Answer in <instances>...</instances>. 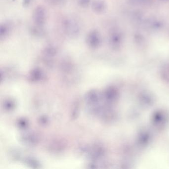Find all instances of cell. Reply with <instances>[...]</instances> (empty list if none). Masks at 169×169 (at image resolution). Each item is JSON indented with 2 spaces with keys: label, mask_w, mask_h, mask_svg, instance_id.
Returning <instances> with one entry per match:
<instances>
[{
  "label": "cell",
  "mask_w": 169,
  "mask_h": 169,
  "mask_svg": "<svg viewBox=\"0 0 169 169\" xmlns=\"http://www.w3.org/2000/svg\"><path fill=\"white\" fill-rule=\"evenodd\" d=\"M19 126L20 127V128H24L27 126V122L26 121H24V119H22V121H19Z\"/></svg>",
  "instance_id": "12"
},
{
  "label": "cell",
  "mask_w": 169,
  "mask_h": 169,
  "mask_svg": "<svg viewBox=\"0 0 169 169\" xmlns=\"http://www.w3.org/2000/svg\"><path fill=\"white\" fill-rule=\"evenodd\" d=\"M57 49L53 45H48L45 48L43 51V54L45 56L48 58H52L56 55Z\"/></svg>",
  "instance_id": "7"
},
{
  "label": "cell",
  "mask_w": 169,
  "mask_h": 169,
  "mask_svg": "<svg viewBox=\"0 0 169 169\" xmlns=\"http://www.w3.org/2000/svg\"><path fill=\"white\" fill-rule=\"evenodd\" d=\"M4 107L6 110L9 111L14 109L15 104L12 101L8 100L5 104Z\"/></svg>",
  "instance_id": "11"
},
{
  "label": "cell",
  "mask_w": 169,
  "mask_h": 169,
  "mask_svg": "<svg viewBox=\"0 0 169 169\" xmlns=\"http://www.w3.org/2000/svg\"><path fill=\"white\" fill-rule=\"evenodd\" d=\"M31 0H23V4L25 7H27L31 3Z\"/></svg>",
  "instance_id": "13"
},
{
  "label": "cell",
  "mask_w": 169,
  "mask_h": 169,
  "mask_svg": "<svg viewBox=\"0 0 169 169\" xmlns=\"http://www.w3.org/2000/svg\"><path fill=\"white\" fill-rule=\"evenodd\" d=\"M11 30V26L7 22L1 24L0 26V38L3 39L8 35Z\"/></svg>",
  "instance_id": "8"
},
{
  "label": "cell",
  "mask_w": 169,
  "mask_h": 169,
  "mask_svg": "<svg viewBox=\"0 0 169 169\" xmlns=\"http://www.w3.org/2000/svg\"><path fill=\"white\" fill-rule=\"evenodd\" d=\"M86 44L92 49H95L100 44L101 38L99 33L96 30L89 32L86 38Z\"/></svg>",
  "instance_id": "2"
},
{
  "label": "cell",
  "mask_w": 169,
  "mask_h": 169,
  "mask_svg": "<svg viewBox=\"0 0 169 169\" xmlns=\"http://www.w3.org/2000/svg\"><path fill=\"white\" fill-rule=\"evenodd\" d=\"M98 95L96 92L91 90L86 95V99L89 105H93L98 101Z\"/></svg>",
  "instance_id": "6"
},
{
  "label": "cell",
  "mask_w": 169,
  "mask_h": 169,
  "mask_svg": "<svg viewBox=\"0 0 169 169\" xmlns=\"http://www.w3.org/2000/svg\"><path fill=\"white\" fill-rule=\"evenodd\" d=\"M47 14L46 9L41 5L35 8L32 14V19L36 26L41 27L46 22Z\"/></svg>",
  "instance_id": "1"
},
{
  "label": "cell",
  "mask_w": 169,
  "mask_h": 169,
  "mask_svg": "<svg viewBox=\"0 0 169 169\" xmlns=\"http://www.w3.org/2000/svg\"><path fill=\"white\" fill-rule=\"evenodd\" d=\"M42 76V73L39 69H35L31 71L30 78L32 81H38L40 80Z\"/></svg>",
  "instance_id": "9"
},
{
  "label": "cell",
  "mask_w": 169,
  "mask_h": 169,
  "mask_svg": "<svg viewBox=\"0 0 169 169\" xmlns=\"http://www.w3.org/2000/svg\"><path fill=\"white\" fill-rule=\"evenodd\" d=\"M92 9L96 13L102 12L104 9V4L101 0H95L92 2Z\"/></svg>",
  "instance_id": "5"
},
{
  "label": "cell",
  "mask_w": 169,
  "mask_h": 169,
  "mask_svg": "<svg viewBox=\"0 0 169 169\" xmlns=\"http://www.w3.org/2000/svg\"><path fill=\"white\" fill-rule=\"evenodd\" d=\"M91 3L92 0H78V4L83 8L88 7Z\"/></svg>",
  "instance_id": "10"
},
{
  "label": "cell",
  "mask_w": 169,
  "mask_h": 169,
  "mask_svg": "<svg viewBox=\"0 0 169 169\" xmlns=\"http://www.w3.org/2000/svg\"><path fill=\"white\" fill-rule=\"evenodd\" d=\"M22 141L27 145H33L36 144L38 141V137L35 134H24L22 137Z\"/></svg>",
  "instance_id": "4"
},
{
  "label": "cell",
  "mask_w": 169,
  "mask_h": 169,
  "mask_svg": "<svg viewBox=\"0 0 169 169\" xmlns=\"http://www.w3.org/2000/svg\"><path fill=\"white\" fill-rule=\"evenodd\" d=\"M64 29L66 33L70 36H75L79 31L78 25L74 20L67 19L64 22Z\"/></svg>",
  "instance_id": "3"
}]
</instances>
